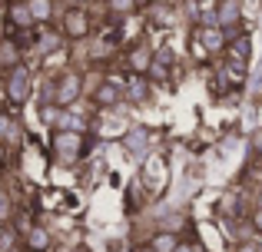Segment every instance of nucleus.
Here are the masks:
<instances>
[{
    "instance_id": "nucleus-1",
    "label": "nucleus",
    "mask_w": 262,
    "mask_h": 252,
    "mask_svg": "<svg viewBox=\"0 0 262 252\" xmlns=\"http://www.w3.org/2000/svg\"><path fill=\"white\" fill-rule=\"evenodd\" d=\"M83 149V133H73V129H57L53 133V153L60 163H73Z\"/></svg>"
},
{
    "instance_id": "nucleus-2",
    "label": "nucleus",
    "mask_w": 262,
    "mask_h": 252,
    "mask_svg": "<svg viewBox=\"0 0 262 252\" xmlns=\"http://www.w3.org/2000/svg\"><path fill=\"white\" fill-rule=\"evenodd\" d=\"M27 97H30V73H27L24 66L7 70V100H10V103H24Z\"/></svg>"
},
{
    "instance_id": "nucleus-3",
    "label": "nucleus",
    "mask_w": 262,
    "mask_h": 252,
    "mask_svg": "<svg viewBox=\"0 0 262 252\" xmlns=\"http://www.w3.org/2000/svg\"><path fill=\"white\" fill-rule=\"evenodd\" d=\"M63 33L70 40H83L90 33V13L83 7H70V10L63 13Z\"/></svg>"
},
{
    "instance_id": "nucleus-4",
    "label": "nucleus",
    "mask_w": 262,
    "mask_h": 252,
    "mask_svg": "<svg viewBox=\"0 0 262 252\" xmlns=\"http://www.w3.org/2000/svg\"><path fill=\"white\" fill-rule=\"evenodd\" d=\"M80 90H83V83H80L77 73H63V77H60V83H57V106H70V103H77Z\"/></svg>"
},
{
    "instance_id": "nucleus-5",
    "label": "nucleus",
    "mask_w": 262,
    "mask_h": 252,
    "mask_svg": "<svg viewBox=\"0 0 262 252\" xmlns=\"http://www.w3.org/2000/svg\"><path fill=\"white\" fill-rule=\"evenodd\" d=\"M196 40H199V47L203 50H209V53H219V50H226V37H223V27H216V24H209V27H199L196 30Z\"/></svg>"
},
{
    "instance_id": "nucleus-6",
    "label": "nucleus",
    "mask_w": 262,
    "mask_h": 252,
    "mask_svg": "<svg viewBox=\"0 0 262 252\" xmlns=\"http://www.w3.org/2000/svg\"><path fill=\"white\" fill-rule=\"evenodd\" d=\"M239 20H243V4L239 0H219L216 7V27H236Z\"/></svg>"
},
{
    "instance_id": "nucleus-7",
    "label": "nucleus",
    "mask_w": 262,
    "mask_h": 252,
    "mask_svg": "<svg viewBox=\"0 0 262 252\" xmlns=\"http://www.w3.org/2000/svg\"><path fill=\"white\" fill-rule=\"evenodd\" d=\"M7 17H10V24L17 27V30H27V27L37 24V17H33V10H30V4H27V0H13L10 10H7Z\"/></svg>"
},
{
    "instance_id": "nucleus-8",
    "label": "nucleus",
    "mask_w": 262,
    "mask_h": 252,
    "mask_svg": "<svg viewBox=\"0 0 262 252\" xmlns=\"http://www.w3.org/2000/svg\"><path fill=\"white\" fill-rule=\"evenodd\" d=\"M24 249L27 252H47L50 249V233L43 226H30L24 233Z\"/></svg>"
},
{
    "instance_id": "nucleus-9",
    "label": "nucleus",
    "mask_w": 262,
    "mask_h": 252,
    "mask_svg": "<svg viewBox=\"0 0 262 252\" xmlns=\"http://www.w3.org/2000/svg\"><path fill=\"white\" fill-rule=\"evenodd\" d=\"M149 63H153V50H149V47H136V50L129 53V70H133L136 77H143V73L149 70Z\"/></svg>"
},
{
    "instance_id": "nucleus-10",
    "label": "nucleus",
    "mask_w": 262,
    "mask_h": 252,
    "mask_svg": "<svg viewBox=\"0 0 262 252\" xmlns=\"http://www.w3.org/2000/svg\"><path fill=\"white\" fill-rule=\"evenodd\" d=\"M226 50H229V63H232V66H243V70H246V63H249V40L239 37V40H232Z\"/></svg>"
},
{
    "instance_id": "nucleus-11",
    "label": "nucleus",
    "mask_w": 262,
    "mask_h": 252,
    "mask_svg": "<svg viewBox=\"0 0 262 252\" xmlns=\"http://www.w3.org/2000/svg\"><path fill=\"white\" fill-rule=\"evenodd\" d=\"M0 66L4 70H17L20 66V50L13 43H0Z\"/></svg>"
},
{
    "instance_id": "nucleus-12",
    "label": "nucleus",
    "mask_w": 262,
    "mask_h": 252,
    "mask_svg": "<svg viewBox=\"0 0 262 252\" xmlns=\"http://www.w3.org/2000/svg\"><path fill=\"white\" fill-rule=\"evenodd\" d=\"M149 246H153L156 252H176L179 249V239H176V233H156Z\"/></svg>"
},
{
    "instance_id": "nucleus-13",
    "label": "nucleus",
    "mask_w": 262,
    "mask_h": 252,
    "mask_svg": "<svg viewBox=\"0 0 262 252\" xmlns=\"http://www.w3.org/2000/svg\"><path fill=\"white\" fill-rule=\"evenodd\" d=\"M116 97H120V90H116L113 83H100V86H96V93H93V100H96L100 106H113Z\"/></svg>"
},
{
    "instance_id": "nucleus-14",
    "label": "nucleus",
    "mask_w": 262,
    "mask_h": 252,
    "mask_svg": "<svg viewBox=\"0 0 262 252\" xmlns=\"http://www.w3.org/2000/svg\"><path fill=\"white\" fill-rule=\"evenodd\" d=\"M33 10V17H37V24H43V20L53 17V0H27Z\"/></svg>"
},
{
    "instance_id": "nucleus-15",
    "label": "nucleus",
    "mask_w": 262,
    "mask_h": 252,
    "mask_svg": "<svg viewBox=\"0 0 262 252\" xmlns=\"http://www.w3.org/2000/svg\"><path fill=\"white\" fill-rule=\"evenodd\" d=\"M17 120H10V117H4V113H0V143H13L17 140Z\"/></svg>"
},
{
    "instance_id": "nucleus-16",
    "label": "nucleus",
    "mask_w": 262,
    "mask_h": 252,
    "mask_svg": "<svg viewBox=\"0 0 262 252\" xmlns=\"http://www.w3.org/2000/svg\"><path fill=\"white\" fill-rule=\"evenodd\" d=\"M60 129H73V133H80V129H86V120L77 117V113H63V117H60Z\"/></svg>"
},
{
    "instance_id": "nucleus-17",
    "label": "nucleus",
    "mask_w": 262,
    "mask_h": 252,
    "mask_svg": "<svg viewBox=\"0 0 262 252\" xmlns=\"http://www.w3.org/2000/svg\"><path fill=\"white\" fill-rule=\"evenodd\" d=\"M146 93H149V86H146V80H143V77L129 80V97H133V100H146Z\"/></svg>"
},
{
    "instance_id": "nucleus-18",
    "label": "nucleus",
    "mask_w": 262,
    "mask_h": 252,
    "mask_svg": "<svg viewBox=\"0 0 262 252\" xmlns=\"http://www.w3.org/2000/svg\"><path fill=\"white\" fill-rule=\"evenodd\" d=\"M110 13H133L136 10V0H106Z\"/></svg>"
},
{
    "instance_id": "nucleus-19",
    "label": "nucleus",
    "mask_w": 262,
    "mask_h": 252,
    "mask_svg": "<svg viewBox=\"0 0 262 252\" xmlns=\"http://www.w3.org/2000/svg\"><path fill=\"white\" fill-rule=\"evenodd\" d=\"M10 216V196H7V189L0 186V219H7Z\"/></svg>"
},
{
    "instance_id": "nucleus-20",
    "label": "nucleus",
    "mask_w": 262,
    "mask_h": 252,
    "mask_svg": "<svg viewBox=\"0 0 262 252\" xmlns=\"http://www.w3.org/2000/svg\"><path fill=\"white\" fill-rule=\"evenodd\" d=\"M60 117H63L60 106H43V120H47V123H60Z\"/></svg>"
},
{
    "instance_id": "nucleus-21",
    "label": "nucleus",
    "mask_w": 262,
    "mask_h": 252,
    "mask_svg": "<svg viewBox=\"0 0 262 252\" xmlns=\"http://www.w3.org/2000/svg\"><path fill=\"white\" fill-rule=\"evenodd\" d=\"M252 153H262V129H256V133H252Z\"/></svg>"
},
{
    "instance_id": "nucleus-22",
    "label": "nucleus",
    "mask_w": 262,
    "mask_h": 252,
    "mask_svg": "<svg viewBox=\"0 0 262 252\" xmlns=\"http://www.w3.org/2000/svg\"><path fill=\"white\" fill-rule=\"evenodd\" d=\"M252 226H256L259 233H262V206H256V209H252Z\"/></svg>"
},
{
    "instance_id": "nucleus-23",
    "label": "nucleus",
    "mask_w": 262,
    "mask_h": 252,
    "mask_svg": "<svg viewBox=\"0 0 262 252\" xmlns=\"http://www.w3.org/2000/svg\"><path fill=\"white\" fill-rule=\"evenodd\" d=\"M239 252H262V246H256V242H243Z\"/></svg>"
},
{
    "instance_id": "nucleus-24",
    "label": "nucleus",
    "mask_w": 262,
    "mask_h": 252,
    "mask_svg": "<svg viewBox=\"0 0 262 252\" xmlns=\"http://www.w3.org/2000/svg\"><path fill=\"white\" fill-rule=\"evenodd\" d=\"M7 163V143H0V166Z\"/></svg>"
},
{
    "instance_id": "nucleus-25",
    "label": "nucleus",
    "mask_w": 262,
    "mask_h": 252,
    "mask_svg": "<svg viewBox=\"0 0 262 252\" xmlns=\"http://www.w3.org/2000/svg\"><path fill=\"white\" fill-rule=\"evenodd\" d=\"M176 252H196V249H192V246H186V242H179V249Z\"/></svg>"
},
{
    "instance_id": "nucleus-26",
    "label": "nucleus",
    "mask_w": 262,
    "mask_h": 252,
    "mask_svg": "<svg viewBox=\"0 0 262 252\" xmlns=\"http://www.w3.org/2000/svg\"><path fill=\"white\" fill-rule=\"evenodd\" d=\"M136 252H156L153 246H143V249H136Z\"/></svg>"
},
{
    "instance_id": "nucleus-27",
    "label": "nucleus",
    "mask_w": 262,
    "mask_h": 252,
    "mask_svg": "<svg viewBox=\"0 0 262 252\" xmlns=\"http://www.w3.org/2000/svg\"><path fill=\"white\" fill-rule=\"evenodd\" d=\"M77 4H86V0H77Z\"/></svg>"
},
{
    "instance_id": "nucleus-28",
    "label": "nucleus",
    "mask_w": 262,
    "mask_h": 252,
    "mask_svg": "<svg viewBox=\"0 0 262 252\" xmlns=\"http://www.w3.org/2000/svg\"><path fill=\"white\" fill-rule=\"evenodd\" d=\"M17 252H20V249H17Z\"/></svg>"
}]
</instances>
